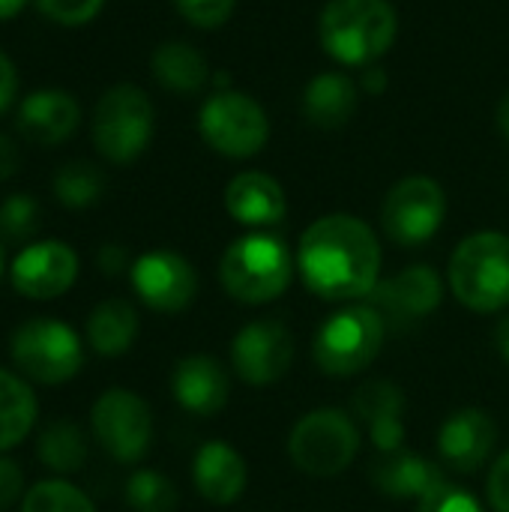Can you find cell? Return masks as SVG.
Wrapping results in <instances>:
<instances>
[{
	"mask_svg": "<svg viewBox=\"0 0 509 512\" xmlns=\"http://www.w3.org/2000/svg\"><path fill=\"white\" fill-rule=\"evenodd\" d=\"M297 273L327 303H354L381 282V243L375 231L348 213L315 219L297 243Z\"/></svg>",
	"mask_w": 509,
	"mask_h": 512,
	"instance_id": "1",
	"label": "cell"
},
{
	"mask_svg": "<svg viewBox=\"0 0 509 512\" xmlns=\"http://www.w3.org/2000/svg\"><path fill=\"white\" fill-rule=\"evenodd\" d=\"M153 75L165 90L189 96L207 84V60L186 42H165L153 51Z\"/></svg>",
	"mask_w": 509,
	"mask_h": 512,
	"instance_id": "25",
	"label": "cell"
},
{
	"mask_svg": "<svg viewBox=\"0 0 509 512\" xmlns=\"http://www.w3.org/2000/svg\"><path fill=\"white\" fill-rule=\"evenodd\" d=\"M498 126H501V132L509 138V93L501 99V105H498Z\"/></svg>",
	"mask_w": 509,
	"mask_h": 512,
	"instance_id": "42",
	"label": "cell"
},
{
	"mask_svg": "<svg viewBox=\"0 0 509 512\" xmlns=\"http://www.w3.org/2000/svg\"><path fill=\"white\" fill-rule=\"evenodd\" d=\"M444 300V282L435 267L414 264L399 270L396 276L375 285V291L366 297L384 318L393 321H423L429 318Z\"/></svg>",
	"mask_w": 509,
	"mask_h": 512,
	"instance_id": "15",
	"label": "cell"
},
{
	"mask_svg": "<svg viewBox=\"0 0 509 512\" xmlns=\"http://www.w3.org/2000/svg\"><path fill=\"white\" fill-rule=\"evenodd\" d=\"M15 90H18V75L12 60L0 51V114H6L15 102Z\"/></svg>",
	"mask_w": 509,
	"mask_h": 512,
	"instance_id": "37",
	"label": "cell"
},
{
	"mask_svg": "<svg viewBox=\"0 0 509 512\" xmlns=\"http://www.w3.org/2000/svg\"><path fill=\"white\" fill-rule=\"evenodd\" d=\"M21 489H24L21 471L9 459H0V512L9 510L21 498Z\"/></svg>",
	"mask_w": 509,
	"mask_h": 512,
	"instance_id": "36",
	"label": "cell"
},
{
	"mask_svg": "<svg viewBox=\"0 0 509 512\" xmlns=\"http://www.w3.org/2000/svg\"><path fill=\"white\" fill-rule=\"evenodd\" d=\"M192 483L198 495L216 507L234 504L249 483L246 459L225 441H207L192 462Z\"/></svg>",
	"mask_w": 509,
	"mask_h": 512,
	"instance_id": "19",
	"label": "cell"
},
{
	"mask_svg": "<svg viewBox=\"0 0 509 512\" xmlns=\"http://www.w3.org/2000/svg\"><path fill=\"white\" fill-rule=\"evenodd\" d=\"M198 129H201V138L216 153L231 156V159L255 156L258 150H264L270 138V120L264 108L252 96L234 93V90H219L204 102Z\"/></svg>",
	"mask_w": 509,
	"mask_h": 512,
	"instance_id": "9",
	"label": "cell"
},
{
	"mask_svg": "<svg viewBox=\"0 0 509 512\" xmlns=\"http://www.w3.org/2000/svg\"><path fill=\"white\" fill-rule=\"evenodd\" d=\"M498 444V426L483 408H459L438 429V456L459 474H477Z\"/></svg>",
	"mask_w": 509,
	"mask_h": 512,
	"instance_id": "16",
	"label": "cell"
},
{
	"mask_svg": "<svg viewBox=\"0 0 509 512\" xmlns=\"http://www.w3.org/2000/svg\"><path fill=\"white\" fill-rule=\"evenodd\" d=\"M18 171V150L9 135L0 132V180H9Z\"/></svg>",
	"mask_w": 509,
	"mask_h": 512,
	"instance_id": "39",
	"label": "cell"
},
{
	"mask_svg": "<svg viewBox=\"0 0 509 512\" xmlns=\"http://www.w3.org/2000/svg\"><path fill=\"white\" fill-rule=\"evenodd\" d=\"M126 249L123 246H102L99 249V267L108 273V276H117V273H123L126 270Z\"/></svg>",
	"mask_w": 509,
	"mask_h": 512,
	"instance_id": "38",
	"label": "cell"
},
{
	"mask_svg": "<svg viewBox=\"0 0 509 512\" xmlns=\"http://www.w3.org/2000/svg\"><path fill=\"white\" fill-rule=\"evenodd\" d=\"M495 345H498L501 360L509 363V315L507 318H501V321H498V327H495Z\"/></svg>",
	"mask_w": 509,
	"mask_h": 512,
	"instance_id": "40",
	"label": "cell"
},
{
	"mask_svg": "<svg viewBox=\"0 0 509 512\" xmlns=\"http://www.w3.org/2000/svg\"><path fill=\"white\" fill-rule=\"evenodd\" d=\"M105 180L90 162H69L54 174V195L72 210H84L102 198Z\"/></svg>",
	"mask_w": 509,
	"mask_h": 512,
	"instance_id": "28",
	"label": "cell"
},
{
	"mask_svg": "<svg viewBox=\"0 0 509 512\" xmlns=\"http://www.w3.org/2000/svg\"><path fill=\"white\" fill-rule=\"evenodd\" d=\"M447 216V195L432 177L399 180L381 207V225L396 246H420L438 234Z\"/></svg>",
	"mask_w": 509,
	"mask_h": 512,
	"instance_id": "10",
	"label": "cell"
},
{
	"mask_svg": "<svg viewBox=\"0 0 509 512\" xmlns=\"http://www.w3.org/2000/svg\"><path fill=\"white\" fill-rule=\"evenodd\" d=\"M36 423V396L12 372L0 369V453L21 444Z\"/></svg>",
	"mask_w": 509,
	"mask_h": 512,
	"instance_id": "26",
	"label": "cell"
},
{
	"mask_svg": "<svg viewBox=\"0 0 509 512\" xmlns=\"http://www.w3.org/2000/svg\"><path fill=\"white\" fill-rule=\"evenodd\" d=\"M360 423L339 408L303 414L288 435V456L297 471L327 480L345 474L360 456Z\"/></svg>",
	"mask_w": 509,
	"mask_h": 512,
	"instance_id": "6",
	"label": "cell"
},
{
	"mask_svg": "<svg viewBox=\"0 0 509 512\" xmlns=\"http://www.w3.org/2000/svg\"><path fill=\"white\" fill-rule=\"evenodd\" d=\"M171 393L183 411H189L195 417H213L228 405L231 378L216 357L189 354L174 366Z\"/></svg>",
	"mask_w": 509,
	"mask_h": 512,
	"instance_id": "18",
	"label": "cell"
},
{
	"mask_svg": "<svg viewBox=\"0 0 509 512\" xmlns=\"http://www.w3.org/2000/svg\"><path fill=\"white\" fill-rule=\"evenodd\" d=\"M357 108V87L348 75L339 72H324L306 84L303 93V111L309 123L321 129H336L351 120Z\"/></svg>",
	"mask_w": 509,
	"mask_h": 512,
	"instance_id": "23",
	"label": "cell"
},
{
	"mask_svg": "<svg viewBox=\"0 0 509 512\" xmlns=\"http://www.w3.org/2000/svg\"><path fill=\"white\" fill-rule=\"evenodd\" d=\"M405 393L393 381H366L351 399V417L366 426L378 453L405 447Z\"/></svg>",
	"mask_w": 509,
	"mask_h": 512,
	"instance_id": "17",
	"label": "cell"
},
{
	"mask_svg": "<svg viewBox=\"0 0 509 512\" xmlns=\"http://www.w3.org/2000/svg\"><path fill=\"white\" fill-rule=\"evenodd\" d=\"M12 285L30 300H54L66 294L78 276V255L57 240H42L21 249L12 261Z\"/></svg>",
	"mask_w": 509,
	"mask_h": 512,
	"instance_id": "14",
	"label": "cell"
},
{
	"mask_svg": "<svg viewBox=\"0 0 509 512\" xmlns=\"http://www.w3.org/2000/svg\"><path fill=\"white\" fill-rule=\"evenodd\" d=\"M399 18L390 0H330L318 21L324 51L345 66H366L390 51Z\"/></svg>",
	"mask_w": 509,
	"mask_h": 512,
	"instance_id": "2",
	"label": "cell"
},
{
	"mask_svg": "<svg viewBox=\"0 0 509 512\" xmlns=\"http://www.w3.org/2000/svg\"><path fill=\"white\" fill-rule=\"evenodd\" d=\"M447 285L453 297L480 315L509 309V237L501 231H477L450 255Z\"/></svg>",
	"mask_w": 509,
	"mask_h": 512,
	"instance_id": "4",
	"label": "cell"
},
{
	"mask_svg": "<svg viewBox=\"0 0 509 512\" xmlns=\"http://www.w3.org/2000/svg\"><path fill=\"white\" fill-rule=\"evenodd\" d=\"M12 360L39 384H63L78 375L84 363V345L63 321L33 318L12 333Z\"/></svg>",
	"mask_w": 509,
	"mask_h": 512,
	"instance_id": "8",
	"label": "cell"
},
{
	"mask_svg": "<svg viewBox=\"0 0 509 512\" xmlns=\"http://www.w3.org/2000/svg\"><path fill=\"white\" fill-rule=\"evenodd\" d=\"M126 504L135 512H174L180 498L168 477L156 471H135L126 483Z\"/></svg>",
	"mask_w": 509,
	"mask_h": 512,
	"instance_id": "29",
	"label": "cell"
},
{
	"mask_svg": "<svg viewBox=\"0 0 509 512\" xmlns=\"http://www.w3.org/2000/svg\"><path fill=\"white\" fill-rule=\"evenodd\" d=\"M42 465L54 474H75L84 462H87V441L81 435V429L75 423H51L42 435H39V447H36Z\"/></svg>",
	"mask_w": 509,
	"mask_h": 512,
	"instance_id": "27",
	"label": "cell"
},
{
	"mask_svg": "<svg viewBox=\"0 0 509 512\" xmlns=\"http://www.w3.org/2000/svg\"><path fill=\"white\" fill-rule=\"evenodd\" d=\"M138 339V312L126 300H105L87 321V342L102 357H120Z\"/></svg>",
	"mask_w": 509,
	"mask_h": 512,
	"instance_id": "24",
	"label": "cell"
},
{
	"mask_svg": "<svg viewBox=\"0 0 509 512\" xmlns=\"http://www.w3.org/2000/svg\"><path fill=\"white\" fill-rule=\"evenodd\" d=\"M39 225V207L30 195H9L0 204V237L27 240Z\"/></svg>",
	"mask_w": 509,
	"mask_h": 512,
	"instance_id": "31",
	"label": "cell"
},
{
	"mask_svg": "<svg viewBox=\"0 0 509 512\" xmlns=\"http://www.w3.org/2000/svg\"><path fill=\"white\" fill-rule=\"evenodd\" d=\"M24 3H27V0H0V21L18 15V12L24 9Z\"/></svg>",
	"mask_w": 509,
	"mask_h": 512,
	"instance_id": "41",
	"label": "cell"
},
{
	"mask_svg": "<svg viewBox=\"0 0 509 512\" xmlns=\"http://www.w3.org/2000/svg\"><path fill=\"white\" fill-rule=\"evenodd\" d=\"M153 138V105L135 84H114L102 93L93 111V144L114 162L126 165L138 159Z\"/></svg>",
	"mask_w": 509,
	"mask_h": 512,
	"instance_id": "7",
	"label": "cell"
},
{
	"mask_svg": "<svg viewBox=\"0 0 509 512\" xmlns=\"http://www.w3.org/2000/svg\"><path fill=\"white\" fill-rule=\"evenodd\" d=\"M21 512H96L90 498L75 489L66 480H45L36 483L24 501H21Z\"/></svg>",
	"mask_w": 509,
	"mask_h": 512,
	"instance_id": "30",
	"label": "cell"
},
{
	"mask_svg": "<svg viewBox=\"0 0 509 512\" xmlns=\"http://www.w3.org/2000/svg\"><path fill=\"white\" fill-rule=\"evenodd\" d=\"M225 207L234 222L249 228H270L285 219V189L264 171H243L225 189Z\"/></svg>",
	"mask_w": 509,
	"mask_h": 512,
	"instance_id": "21",
	"label": "cell"
},
{
	"mask_svg": "<svg viewBox=\"0 0 509 512\" xmlns=\"http://www.w3.org/2000/svg\"><path fill=\"white\" fill-rule=\"evenodd\" d=\"M387 336V318L372 303L333 312L312 336V360L327 378H354L369 369Z\"/></svg>",
	"mask_w": 509,
	"mask_h": 512,
	"instance_id": "5",
	"label": "cell"
},
{
	"mask_svg": "<svg viewBox=\"0 0 509 512\" xmlns=\"http://www.w3.org/2000/svg\"><path fill=\"white\" fill-rule=\"evenodd\" d=\"M486 495H489V507L492 510L509 512V450L495 459V465L489 471Z\"/></svg>",
	"mask_w": 509,
	"mask_h": 512,
	"instance_id": "35",
	"label": "cell"
},
{
	"mask_svg": "<svg viewBox=\"0 0 509 512\" xmlns=\"http://www.w3.org/2000/svg\"><path fill=\"white\" fill-rule=\"evenodd\" d=\"M90 426L102 450L123 465L141 462L153 441V417L147 402L120 387L96 399L90 411Z\"/></svg>",
	"mask_w": 509,
	"mask_h": 512,
	"instance_id": "11",
	"label": "cell"
},
{
	"mask_svg": "<svg viewBox=\"0 0 509 512\" xmlns=\"http://www.w3.org/2000/svg\"><path fill=\"white\" fill-rule=\"evenodd\" d=\"M180 15L195 24V27H222L231 12H234V0H174Z\"/></svg>",
	"mask_w": 509,
	"mask_h": 512,
	"instance_id": "34",
	"label": "cell"
},
{
	"mask_svg": "<svg viewBox=\"0 0 509 512\" xmlns=\"http://www.w3.org/2000/svg\"><path fill=\"white\" fill-rule=\"evenodd\" d=\"M132 288L144 306H150L153 312L171 315V312H183L195 300L198 273L183 255L171 249H153L135 258Z\"/></svg>",
	"mask_w": 509,
	"mask_h": 512,
	"instance_id": "13",
	"label": "cell"
},
{
	"mask_svg": "<svg viewBox=\"0 0 509 512\" xmlns=\"http://www.w3.org/2000/svg\"><path fill=\"white\" fill-rule=\"evenodd\" d=\"M294 267L297 261L279 237L255 231L237 237L225 249L219 261V279L231 300L243 306H264L288 291Z\"/></svg>",
	"mask_w": 509,
	"mask_h": 512,
	"instance_id": "3",
	"label": "cell"
},
{
	"mask_svg": "<svg viewBox=\"0 0 509 512\" xmlns=\"http://www.w3.org/2000/svg\"><path fill=\"white\" fill-rule=\"evenodd\" d=\"M294 363V336L282 321H249L231 339V369L249 387H270Z\"/></svg>",
	"mask_w": 509,
	"mask_h": 512,
	"instance_id": "12",
	"label": "cell"
},
{
	"mask_svg": "<svg viewBox=\"0 0 509 512\" xmlns=\"http://www.w3.org/2000/svg\"><path fill=\"white\" fill-rule=\"evenodd\" d=\"M78 120H81L78 102L66 90H54V87L30 93L18 108V132L27 141L45 147L66 141L78 129Z\"/></svg>",
	"mask_w": 509,
	"mask_h": 512,
	"instance_id": "20",
	"label": "cell"
},
{
	"mask_svg": "<svg viewBox=\"0 0 509 512\" xmlns=\"http://www.w3.org/2000/svg\"><path fill=\"white\" fill-rule=\"evenodd\" d=\"M105 0H36L39 12L63 27H81L99 15Z\"/></svg>",
	"mask_w": 509,
	"mask_h": 512,
	"instance_id": "32",
	"label": "cell"
},
{
	"mask_svg": "<svg viewBox=\"0 0 509 512\" xmlns=\"http://www.w3.org/2000/svg\"><path fill=\"white\" fill-rule=\"evenodd\" d=\"M372 483L387 498H396V501H411L414 498V501H420L447 480H444V471L432 459L402 447V450H393V453H381V459H375Z\"/></svg>",
	"mask_w": 509,
	"mask_h": 512,
	"instance_id": "22",
	"label": "cell"
},
{
	"mask_svg": "<svg viewBox=\"0 0 509 512\" xmlns=\"http://www.w3.org/2000/svg\"><path fill=\"white\" fill-rule=\"evenodd\" d=\"M0 276H3V249H0Z\"/></svg>",
	"mask_w": 509,
	"mask_h": 512,
	"instance_id": "44",
	"label": "cell"
},
{
	"mask_svg": "<svg viewBox=\"0 0 509 512\" xmlns=\"http://www.w3.org/2000/svg\"><path fill=\"white\" fill-rule=\"evenodd\" d=\"M417 512H486L483 504L462 486L441 483L426 498L417 501Z\"/></svg>",
	"mask_w": 509,
	"mask_h": 512,
	"instance_id": "33",
	"label": "cell"
},
{
	"mask_svg": "<svg viewBox=\"0 0 509 512\" xmlns=\"http://www.w3.org/2000/svg\"><path fill=\"white\" fill-rule=\"evenodd\" d=\"M366 87H369L372 93H378V90L384 87V75H381L378 69H372V72L366 75Z\"/></svg>",
	"mask_w": 509,
	"mask_h": 512,
	"instance_id": "43",
	"label": "cell"
}]
</instances>
